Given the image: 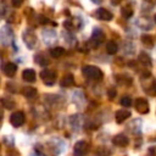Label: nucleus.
<instances>
[{"instance_id":"24","label":"nucleus","mask_w":156,"mask_h":156,"mask_svg":"<svg viewBox=\"0 0 156 156\" xmlns=\"http://www.w3.org/2000/svg\"><path fill=\"white\" fill-rule=\"evenodd\" d=\"M1 119H2V112L0 111V121H1Z\"/></svg>"},{"instance_id":"12","label":"nucleus","mask_w":156,"mask_h":156,"mask_svg":"<svg viewBox=\"0 0 156 156\" xmlns=\"http://www.w3.org/2000/svg\"><path fill=\"white\" fill-rule=\"evenodd\" d=\"M139 62L141 65H144L145 67H151V65H152L151 58H150V56L146 52H140L139 54Z\"/></svg>"},{"instance_id":"10","label":"nucleus","mask_w":156,"mask_h":156,"mask_svg":"<svg viewBox=\"0 0 156 156\" xmlns=\"http://www.w3.org/2000/svg\"><path fill=\"white\" fill-rule=\"evenodd\" d=\"M2 71L6 76L9 77H12L15 76V73L17 72V66L13 63V62H6L4 66H2Z\"/></svg>"},{"instance_id":"17","label":"nucleus","mask_w":156,"mask_h":156,"mask_svg":"<svg viewBox=\"0 0 156 156\" xmlns=\"http://www.w3.org/2000/svg\"><path fill=\"white\" fill-rule=\"evenodd\" d=\"M121 13H122V16H123L124 18H129V17L133 16V7H132L130 5H127V6L122 7Z\"/></svg>"},{"instance_id":"16","label":"nucleus","mask_w":156,"mask_h":156,"mask_svg":"<svg viewBox=\"0 0 156 156\" xmlns=\"http://www.w3.org/2000/svg\"><path fill=\"white\" fill-rule=\"evenodd\" d=\"M0 102H1V105L5 107V108H13L15 107V101L12 100V99H10V98H6V96H2V98H0Z\"/></svg>"},{"instance_id":"2","label":"nucleus","mask_w":156,"mask_h":156,"mask_svg":"<svg viewBox=\"0 0 156 156\" xmlns=\"http://www.w3.org/2000/svg\"><path fill=\"white\" fill-rule=\"evenodd\" d=\"M26 122V116L22 111H15L11 116H10V123L13 127H21L23 123Z\"/></svg>"},{"instance_id":"23","label":"nucleus","mask_w":156,"mask_h":156,"mask_svg":"<svg viewBox=\"0 0 156 156\" xmlns=\"http://www.w3.org/2000/svg\"><path fill=\"white\" fill-rule=\"evenodd\" d=\"M22 4V1H12V5L13 6H20Z\"/></svg>"},{"instance_id":"7","label":"nucleus","mask_w":156,"mask_h":156,"mask_svg":"<svg viewBox=\"0 0 156 156\" xmlns=\"http://www.w3.org/2000/svg\"><path fill=\"white\" fill-rule=\"evenodd\" d=\"M96 16H98V18L101 20V21H111V20L113 18V15H112L108 10H106V9H104V7H100V9L96 10Z\"/></svg>"},{"instance_id":"8","label":"nucleus","mask_w":156,"mask_h":156,"mask_svg":"<svg viewBox=\"0 0 156 156\" xmlns=\"http://www.w3.org/2000/svg\"><path fill=\"white\" fill-rule=\"evenodd\" d=\"M22 78H23V80H26V82L33 83V82H35V79H37V73H35L34 69L28 68V69H24V71L22 72Z\"/></svg>"},{"instance_id":"15","label":"nucleus","mask_w":156,"mask_h":156,"mask_svg":"<svg viewBox=\"0 0 156 156\" xmlns=\"http://www.w3.org/2000/svg\"><path fill=\"white\" fill-rule=\"evenodd\" d=\"M74 84V78L72 74H66L62 79H61V85L62 87H72Z\"/></svg>"},{"instance_id":"1","label":"nucleus","mask_w":156,"mask_h":156,"mask_svg":"<svg viewBox=\"0 0 156 156\" xmlns=\"http://www.w3.org/2000/svg\"><path fill=\"white\" fill-rule=\"evenodd\" d=\"M83 74L87 78L94 79V80H100L104 77V73H102V71L100 68H98L96 66H90V65L83 67Z\"/></svg>"},{"instance_id":"21","label":"nucleus","mask_w":156,"mask_h":156,"mask_svg":"<svg viewBox=\"0 0 156 156\" xmlns=\"http://www.w3.org/2000/svg\"><path fill=\"white\" fill-rule=\"evenodd\" d=\"M108 96H110V98H115V96H116V90H115L113 88H111V89L108 90Z\"/></svg>"},{"instance_id":"25","label":"nucleus","mask_w":156,"mask_h":156,"mask_svg":"<svg viewBox=\"0 0 156 156\" xmlns=\"http://www.w3.org/2000/svg\"><path fill=\"white\" fill-rule=\"evenodd\" d=\"M154 20H155V23H156V13H155V16H154Z\"/></svg>"},{"instance_id":"6","label":"nucleus","mask_w":156,"mask_h":156,"mask_svg":"<svg viewBox=\"0 0 156 156\" xmlns=\"http://www.w3.org/2000/svg\"><path fill=\"white\" fill-rule=\"evenodd\" d=\"M112 143H113V145H116V146L123 147V146H127V145L129 144V139H128V136H126V135H123V134H117V135L113 136Z\"/></svg>"},{"instance_id":"18","label":"nucleus","mask_w":156,"mask_h":156,"mask_svg":"<svg viewBox=\"0 0 156 156\" xmlns=\"http://www.w3.org/2000/svg\"><path fill=\"white\" fill-rule=\"evenodd\" d=\"M121 105H122L123 107H129V106L132 105V99H130L129 96H123V98L121 99Z\"/></svg>"},{"instance_id":"11","label":"nucleus","mask_w":156,"mask_h":156,"mask_svg":"<svg viewBox=\"0 0 156 156\" xmlns=\"http://www.w3.org/2000/svg\"><path fill=\"white\" fill-rule=\"evenodd\" d=\"M23 95L27 98V99H34L37 95H38V90L33 87H26L23 90H22Z\"/></svg>"},{"instance_id":"9","label":"nucleus","mask_w":156,"mask_h":156,"mask_svg":"<svg viewBox=\"0 0 156 156\" xmlns=\"http://www.w3.org/2000/svg\"><path fill=\"white\" fill-rule=\"evenodd\" d=\"M130 111L128 110H118L116 113H115V118H116V122L117 123H123L127 118L130 117Z\"/></svg>"},{"instance_id":"22","label":"nucleus","mask_w":156,"mask_h":156,"mask_svg":"<svg viewBox=\"0 0 156 156\" xmlns=\"http://www.w3.org/2000/svg\"><path fill=\"white\" fill-rule=\"evenodd\" d=\"M40 18V23H48V18H45L44 16H39Z\"/></svg>"},{"instance_id":"4","label":"nucleus","mask_w":156,"mask_h":156,"mask_svg":"<svg viewBox=\"0 0 156 156\" xmlns=\"http://www.w3.org/2000/svg\"><path fill=\"white\" fill-rule=\"evenodd\" d=\"M88 152V144L84 140H79L76 143L74 149H73V154L74 156H85V154Z\"/></svg>"},{"instance_id":"3","label":"nucleus","mask_w":156,"mask_h":156,"mask_svg":"<svg viewBox=\"0 0 156 156\" xmlns=\"http://www.w3.org/2000/svg\"><path fill=\"white\" fill-rule=\"evenodd\" d=\"M40 77L41 79L44 80V83L46 85H52L56 80V73L54 71H50V69H44L40 72Z\"/></svg>"},{"instance_id":"20","label":"nucleus","mask_w":156,"mask_h":156,"mask_svg":"<svg viewBox=\"0 0 156 156\" xmlns=\"http://www.w3.org/2000/svg\"><path fill=\"white\" fill-rule=\"evenodd\" d=\"M98 154H100V155L105 156V155H108V154H110V150H106L105 147H100V149L98 150Z\"/></svg>"},{"instance_id":"5","label":"nucleus","mask_w":156,"mask_h":156,"mask_svg":"<svg viewBox=\"0 0 156 156\" xmlns=\"http://www.w3.org/2000/svg\"><path fill=\"white\" fill-rule=\"evenodd\" d=\"M135 110L139 112V113H141V115H145V113H147L149 112V110H150V107H149V102L145 100V99H143V98H138L136 100H135Z\"/></svg>"},{"instance_id":"13","label":"nucleus","mask_w":156,"mask_h":156,"mask_svg":"<svg viewBox=\"0 0 156 156\" xmlns=\"http://www.w3.org/2000/svg\"><path fill=\"white\" fill-rule=\"evenodd\" d=\"M117 51H118V45H117V43L113 41V40L107 41V44H106V52L110 54V55H115Z\"/></svg>"},{"instance_id":"19","label":"nucleus","mask_w":156,"mask_h":156,"mask_svg":"<svg viewBox=\"0 0 156 156\" xmlns=\"http://www.w3.org/2000/svg\"><path fill=\"white\" fill-rule=\"evenodd\" d=\"M141 41L145 44V45H152V38L151 35H141Z\"/></svg>"},{"instance_id":"14","label":"nucleus","mask_w":156,"mask_h":156,"mask_svg":"<svg viewBox=\"0 0 156 156\" xmlns=\"http://www.w3.org/2000/svg\"><path fill=\"white\" fill-rule=\"evenodd\" d=\"M63 54H65V49L62 46H55V48H51L50 49V55L52 57H55V58L61 57Z\"/></svg>"}]
</instances>
